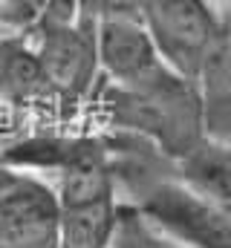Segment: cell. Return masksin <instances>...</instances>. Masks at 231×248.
Instances as JSON below:
<instances>
[{
  "label": "cell",
  "mask_w": 231,
  "mask_h": 248,
  "mask_svg": "<svg viewBox=\"0 0 231 248\" xmlns=\"http://www.w3.org/2000/svg\"><path fill=\"white\" fill-rule=\"evenodd\" d=\"M0 246L58 248V199L47 179L23 173L20 182L0 193Z\"/></svg>",
  "instance_id": "cell-6"
},
{
  "label": "cell",
  "mask_w": 231,
  "mask_h": 248,
  "mask_svg": "<svg viewBox=\"0 0 231 248\" xmlns=\"http://www.w3.org/2000/svg\"><path fill=\"white\" fill-rule=\"evenodd\" d=\"M93 101L99 116L107 122V130L139 133L156 141L176 162L208 139L197 81L173 69L136 90H121L101 81Z\"/></svg>",
  "instance_id": "cell-1"
},
{
  "label": "cell",
  "mask_w": 231,
  "mask_h": 248,
  "mask_svg": "<svg viewBox=\"0 0 231 248\" xmlns=\"http://www.w3.org/2000/svg\"><path fill=\"white\" fill-rule=\"evenodd\" d=\"M142 23L173 72L197 81L223 41V15L214 0H145Z\"/></svg>",
  "instance_id": "cell-3"
},
{
  "label": "cell",
  "mask_w": 231,
  "mask_h": 248,
  "mask_svg": "<svg viewBox=\"0 0 231 248\" xmlns=\"http://www.w3.org/2000/svg\"><path fill=\"white\" fill-rule=\"evenodd\" d=\"M20 176H23V170H15L12 165H6V162L0 159V193L9 190V187H15L20 182Z\"/></svg>",
  "instance_id": "cell-11"
},
{
  "label": "cell",
  "mask_w": 231,
  "mask_h": 248,
  "mask_svg": "<svg viewBox=\"0 0 231 248\" xmlns=\"http://www.w3.org/2000/svg\"><path fill=\"white\" fill-rule=\"evenodd\" d=\"M110 248H185V246L173 243L168 234H162L139 208L121 205L116 237Z\"/></svg>",
  "instance_id": "cell-9"
},
{
  "label": "cell",
  "mask_w": 231,
  "mask_h": 248,
  "mask_svg": "<svg viewBox=\"0 0 231 248\" xmlns=\"http://www.w3.org/2000/svg\"><path fill=\"white\" fill-rule=\"evenodd\" d=\"M0 29H9V26H0Z\"/></svg>",
  "instance_id": "cell-12"
},
{
  "label": "cell",
  "mask_w": 231,
  "mask_h": 248,
  "mask_svg": "<svg viewBox=\"0 0 231 248\" xmlns=\"http://www.w3.org/2000/svg\"><path fill=\"white\" fill-rule=\"evenodd\" d=\"M29 38L52 101H93L101 84L96 20H35L29 26Z\"/></svg>",
  "instance_id": "cell-2"
},
{
  "label": "cell",
  "mask_w": 231,
  "mask_h": 248,
  "mask_svg": "<svg viewBox=\"0 0 231 248\" xmlns=\"http://www.w3.org/2000/svg\"><path fill=\"white\" fill-rule=\"evenodd\" d=\"M179 179L211 202L231 225V144L205 139L197 150L176 162Z\"/></svg>",
  "instance_id": "cell-7"
},
{
  "label": "cell",
  "mask_w": 231,
  "mask_h": 248,
  "mask_svg": "<svg viewBox=\"0 0 231 248\" xmlns=\"http://www.w3.org/2000/svg\"><path fill=\"white\" fill-rule=\"evenodd\" d=\"M208 139L231 144V32H223L220 46L197 78Z\"/></svg>",
  "instance_id": "cell-8"
},
{
  "label": "cell",
  "mask_w": 231,
  "mask_h": 248,
  "mask_svg": "<svg viewBox=\"0 0 231 248\" xmlns=\"http://www.w3.org/2000/svg\"><path fill=\"white\" fill-rule=\"evenodd\" d=\"M38 20V9L32 0H0V26L29 29Z\"/></svg>",
  "instance_id": "cell-10"
},
{
  "label": "cell",
  "mask_w": 231,
  "mask_h": 248,
  "mask_svg": "<svg viewBox=\"0 0 231 248\" xmlns=\"http://www.w3.org/2000/svg\"><path fill=\"white\" fill-rule=\"evenodd\" d=\"M96 44H99V66L101 81L121 90H136L171 66L162 61L159 49L153 46L142 17H104L96 23Z\"/></svg>",
  "instance_id": "cell-5"
},
{
  "label": "cell",
  "mask_w": 231,
  "mask_h": 248,
  "mask_svg": "<svg viewBox=\"0 0 231 248\" xmlns=\"http://www.w3.org/2000/svg\"><path fill=\"white\" fill-rule=\"evenodd\" d=\"M162 234L185 248H231L229 219L185 185L179 173L153 185L133 202Z\"/></svg>",
  "instance_id": "cell-4"
}]
</instances>
